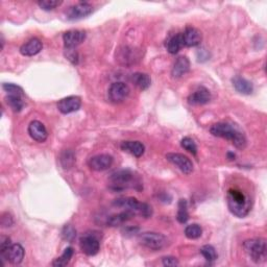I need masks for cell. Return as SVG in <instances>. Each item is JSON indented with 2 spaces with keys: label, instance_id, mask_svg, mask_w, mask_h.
<instances>
[{
  "label": "cell",
  "instance_id": "1",
  "mask_svg": "<svg viewBox=\"0 0 267 267\" xmlns=\"http://www.w3.org/2000/svg\"><path fill=\"white\" fill-rule=\"evenodd\" d=\"M210 132L215 137H219V138H223L231 141L235 145V147L239 149H244L246 147V143L248 142H246L245 136L241 132H239L237 128L229 125V123H215L210 128Z\"/></svg>",
  "mask_w": 267,
  "mask_h": 267
},
{
  "label": "cell",
  "instance_id": "2",
  "mask_svg": "<svg viewBox=\"0 0 267 267\" xmlns=\"http://www.w3.org/2000/svg\"><path fill=\"white\" fill-rule=\"evenodd\" d=\"M110 182H111V188L115 191H122L127 188L140 190L142 188V184L138 176L128 169L115 171L110 176Z\"/></svg>",
  "mask_w": 267,
  "mask_h": 267
},
{
  "label": "cell",
  "instance_id": "3",
  "mask_svg": "<svg viewBox=\"0 0 267 267\" xmlns=\"http://www.w3.org/2000/svg\"><path fill=\"white\" fill-rule=\"evenodd\" d=\"M227 202L229 210L237 217H245L251 211V200L242 191L230 189L228 191Z\"/></svg>",
  "mask_w": 267,
  "mask_h": 267
},
{
  "label": "cell",
  "instance_id": "4",
  "mask_svg": "<svg viewBox=\"0 0 267 267\" xmlns=\"http://www.w3.org/2000/svg\"><path fill=\"white\" fill-rule=\"evenodd\" d=\"M113 206L131 211L135 215L149 218L153 215V209L146 203H140L135 197H120L113 202Z\"/></svg>",
  "mask_w": 267,
  "mask_h": 267
},
{
  "label": "cell",
  "instance_id": "5",
  "mask_svg": "<svg viewBox=\"0 0 267 267\" xmlns=\"http://www.w3.org/2000/svg\"><path fill=\"white\" fill-rule=\"evenodd\" d=\"M243 249L255 263H262L267 257V246L265 239L255 238L244 241Z\"/></svg>",
  "mask_w": 267,
  "mask_h": 267
},
{
  "label": "cell",
  "instance_id": "6",
  "mask_svg": "<svg viewBox=\"0 0 267 267\" xmlns=\"http://www.w3.org/2000/svg\"><path fill=\"white\" fill-rule=\"evenodd\" d=\"M139 242L152 251H161L167 245V238L160 233L145 232L139 235Z\"/></svg>",
  "mask_w": 267,
  "mask_h": 267
},
{
  "label": "cell",
  "instance_id": "7",
  "mask_svg": "<svg viewBox=\"0 0 267 267\" xmlns=\"http://www.w3.org/2000/svg\"><path fill=\"white\" fill-rule=\"evenodd\" d=\"M0 254H1L2 261H5L6 260V261H9L14 265H18L23 261L25 251H24V249L22 248V245L15 243V244H11L8 249H6L4 251L0 252Z\"/></svg>",
  "mask_w": 267,
  "mask_h": 267
},
{
  "label": "cell",
  "instance_id": "8",
  "mask_svg": "<svg viewBox=\"0 0 267 267\" xmlns=\"http://www.w3.org/2000/svg\"><path fill=\"white\" fill-rule=\"evenodd\" d=\"M79 248L87 256H95L98 254L100 249L99 239L91 234H86L79 239Z\"/></svg>",
  "mask_w": 267,
  "mask_h": 267
},
{
  "label": "cell",
  "instance_id": "9",
  "mask_svg": "<svg viewBox=\"0 0 267 267\" xmlns=\"http://www.w3.org/2000/svg\"><path fill=\"white\" fill-rule=\"evenodd\" d=\"M166 159L179 168L183 173L190 174L193 171V164L188 157L177 153H169L166 155Z\"/></svg>",
  "mask_w": 267,
  "mask_h": 267
},
{
  "label": "cell",
  "instance_id": "10",
  "mask_svg": "<svg viewBox=\"0 0 267 267\" xmlns=\"http://www.w3.org/2000/svg\"><path fill=\"white\" fill-rule=\"evenodd\" d=\"M93 12V6L88 2H79L75 5H72L66 12V18L71 21L79 20L88 17Z\"/></svg>",
  "mask_w": 267,
  "mask_h": 267
},
{
  "label": "cell",
  "instance_id": "11",
  "mask_svg": "<svg viewBox=\"0 0 267 267\" xmlns=\"http://www.w3.org/2000/svg\"><path fill=\"white\" fill-rule=\"evenodd\" d=\"M129 95V88L122 81H116L109 88V98L115 104L126 100Z\"/></svg>",
  "mask_w": 267,
  "mask_h": 267
},
{
  "label": "cell",
  "instance_id": "12",
  "mask_svg": "<svg viewBox=\"0 0 267 267\" xmlns=\"http://www.w3.org/2000/svg\"><path fill=\"white\" fill-rule=\"evenodd\" d=\"M113 157L106 154L94 156L89 159L88 166L94 171H105L113 165Z\"/></svg>",
  "mask_w": 267,
  "mask_h": 267
},
{
  "label": "cell",
  "instance_id": "13",
  "mask_svg": "<svg viewBox=\"0 0 267 267\" xmlns=\"http://www.w3.org/2000/svg\"><path fill=\"white\" fill-rule=\"evenodd\" d=\"M86 40V32L83 31L72 30L63 35V42L66 49H74Z\"/></svg>",
  "mask_w": 267,
  "mask_h": 267
},
{
  "label": "cell",
  "instance_id": "14",
  "mask_svg": "<svg viewBox=\"0 0 267 267\" xmlns=\"http://www.w3.org/2000/svg\"><path fill=\"white\" fill-rule=\"evenodd\" d=\"M81 100L79 96H68L61 99L58 104V109L62 114H70L80 109Z\"/></svg>",
  "mask_w": 267,
  "mask_h": 267
},
{
  "label": "cell",
  "instance_id": "15",
  "mask_svg": "<svg viewBox=\"0 0 267 267\" xmlns=\"http://www.w3.org/2000/svg\"><path fill=\"white\" fill-rule=\"evenodd\" d=\"M29 134L31 138L37 142H45L48 138V132L42 122L38 120H33L29 126Z\"/></svg>",
  "mask_w": 267,
  "mask_h": 267
},
{
  "label": "cell",
  "instance_id": "16",
  "mask_svg": "<svg viewBox=\"0 0 267 267\" xmlns=\"http://www.w3.org/2000/svg\"><path fill=\"white\" fill-rule=\"evenodd\" d=\"M184 43L187 47H195L201 44L203 36L202 32L193 26H187L186 30L183 32Z\"/></svg>",
  "mask_w": 267,
  "mask_h": 267
},
{
  "label": "cell",
  "instance_id": "17",
  "mask_svg": "<svg viewBox=\"0 0 267 267\" xmlns=\"http://www.w3.org/2000/svg\"><path fill=\"white\" fill-rule=\"evenodd\" d=\"M211 99V93L207 88L200 87L195 92L189 95L188 102L191 106L206 105Z\"/></svg>",
  "mask_w": 267,
  "mask_h": 267
},
{
  "label": "cell",
  "instance_id": "18",
  "mask_svg": "<svg viewBox=\"0 0 267 267\" xmlns=\"http://www.w3.org/2000/svg\"><path fill=\"white\" fill-rule=\"evenodd\" d=\"M43 48V44L38 38H32L20 47V53L24 57H33Z\"/></svg>",
  "mask_w": 267,
  "mask_h": 267
},
{
  "label": "cell",
  "instance_id": "19",
  "mask_svg": "<svg viewBox=\"0 0 267 267\" xmlns=\"http://www.w3.org/2000/svg\"><path fill=\"white\" fill-rule=\"evenodd\" d=\"M190 70V61L187 57L177 58L171 70V75L173 79H181Z\"/></svg>",
  "mask_w": 267,
  "mask_h": 267
},
{
  "label": "cell",
  "instance_id": "20",
  "mask_svg": "<svg viewBox=\"0 0 267 267\" xmlns=\"http://www.w3.org/2000/svg\"><path fill=\"white\" fill-rule=\"evenodd\" d=\"M123 152L129 153L131 155L140 158L145 152V146L140 141H125L120 145Z\"/></svg>",
  "mask_w": 267,
  "mask_h": 267
},
{
  "label": "cell",
  "instance_id": "21",
  "mask_svg": "<svg viewBox=\"0 0 267 267\" xmlns=\"http://www.w3.org/2000/svg\"><path fill=\"white\" fill-rule=\"evenodd\" d=\"M232 83H233V86H234V88L236 89V91H238L241 94L250 95L252 93V91H254V86H252L251 81L242 77H239V75L232 79Z\"/></svg>",
  "mask_w": 267,
  "mask_h": 267
},
{
  "label": "cell",
  "instance_id": "22",
  "mask_svg": "<svg viewBox=\"0 0 267 267\" xmlns=\"http://www.w3.org/2000/svg\"><path fill=\"white\" fill-rule=\"evenodd\" d=\"M135 216V214L131 211L125 210L123 212H120L118 214H115L110 216L107 220V223L110 225V227H117V225H121L123 223H126V221L131 220V219Z\"/></svg>",
  "mask_w": 267,
  "mask_h": 267
},
{
  "label": "cell",
  "instance_id": "23",
  "mask_svg": "<svg viewBox=\"0 0 267 267\" xmlns=\"http://www.w3.org/2000/svg\"><path fill=\"white\" fill-rule=\"evenodd\" d=\"M184 46H185V43H184L183 33L180 32V33H176V35H174L168 41L167 50L171 54H175L179 52Z\"/></svg>",
  "mask_w": 267,
  "mask_h": 267
},
{
  "label": "cell",
  "instance_id": "24",
  "mask_svg": "<svg viewBox=\"0 0 267 267\" xmlns=\"http://www.w3.org/2000/svg\"><path fill=\"white\" fill-rule=\"evenodd\" d=\"M132 80L133 83L140 89V90H147V89L150 87V84H152V79H150L149 75L146 73H141V72H137L133 74Z\"/></svg>",
  "mask_w": 267,
  "mask_h": 267
},
{
  "label": "cell",
  "instance_id": "25",
  "mask_svg": "<svg viewBox=\"0 0 267 267\" xmlns=\"http://www.w3.org/2000/svg\"><path fill=\"white\" fill-rule=\"evenodd\" d=\"M5 102L14 112H21L24 108V101L22 96H18V95H8L5 97Z\"/></svg>",
  "mask_w": 267,
  "mask_h": 267
},
{
  "label": "cell",
  "instance_id": "26",
  "mask_svg": "<svg viewBox=\"0 0 267 267\" xmlns=\"http://www.w3.org/2000/svg\"><path fill=\"white\" fill-rule=\"evenodd\" d=\"M74 255V250L73 248H71V246H69V248H67L63 254H62L61 257L57 258L54 261L52 262V266L54 267H65L67 266L68 264H69L70 260L72 259Z\"/></svg>",
  "mask_w": 267,
  "mask_h": 267
},
{
  "label": "cell",
  "instance_id": "27",
  "mask_svg": "<svg viewBox=\"0 0 267 267\" xmlns=\"http://www.w3.org/2000/svg\"><path fill=\"white\" fill-rule=\"evenodd\" d=\"M179 210H177V215L176 219L180 223H186L189 219V213H188V204L186 200H180L179 204Z\"/></svg>",
  "mask_w": 267,
  "mask_h": 267
},
{
  "label": "cell",
  "instance_id": "28",
  "mask_svg": "<svg viewBox=\"0 0 267 267\" xmlns=\"http://www.w3.org/2000/svg\"><path fill=\"white\" fill-rule=\"evenodd\" d=\"M203 235V229L200 224L197 223H192L189 224L185 229V236H186L188 239H191V240H195V239H198Z\"/></svg>",
  "mask_w": 267,
  "mask_h": 267
},
{
  "label": "cell",
  "instance_id": "29",
  "mask_svg": "<svg viewBox=\"0 0 267 267\" xmlns=\"http://www.w3.org/2000/svg\"><path fill=\"white\" fill-rule=\"evenodd\" d=\"M201 254L204 256V258L207 260L209 262H214L217 260V252L216 250L213 248L212 245H204L203 248L201 249Z\"/></svg>",
  "mask_w": 267,
  "mask_h": 267
},
{
  "label": "cell",
  "instance_id": "30",
  "mask_svg": "<svg viewBox=\"0 0 267 267\" xmlns=\"http://www.w3.org/2000/svg\"><path fill=\"white\" fill-rule=\"evenodd\" d=\"M61 163L65 169H69L73 166V164L75 163V157L71 150H65L61 155Z\"/></svg>",
  "mask_w": 267,
  "mask_h": 267
},
{
  "label": "cell",
  "instance_id": "31",
  "mask_svg": "<svg viewBox=\"0 0 267 267\" xmlns=\"http://www.w3.org/2000/svg\"><path fill=\"white\" fill-rule=\"evenodd\" d=\"M2 89L8 93L9 95H18V96H24V91L23 89L15 84H11V83H4L2 85Z\"/></svg>",
  "mask_w": 267,
  "mask_h": 267
},
{
  "label": "cell",
  "instance_id": "32",
  "mask_svg": "<svg viewBox=\"0 0 267 267\" xmlns=\"http://www.w3.org/2000/svg\"><path fill=\"white\" fill-rule=\"evenodd\" d=\"M181 145L184 149H186L187 152L192 154L193 156H196L197 154V145L193 139H191L190 137H185L181 141Z\"/></svg>",
  "mask_w": 267,
  "mask_h": 267
},
{
  "label": "cell",
  "instance_id": "33",
  "mask_svg": "<svg viewBox=\"0 0 267 267\" xmlns=\"http://www.w3.org/2000/svg\"><path fill=\"white\" fill-rule=\"evenodd\" d=\"M62 237L68 242H72L77 237V231L70 224H66L62 230Z\"/></svg>",
  "mask_w": 267,
  "mask_h": 267
},
{
  "label": "cell",
  "instance_id": "34",
  "mask_svg": "<svg viewBox=\"0 0 267 267\" xmlns=\"http://www.w3.org/2000/svg\"><path fill=\"white\" fill-rule=\"evenodd\" d=\"M40 6V9L44 11H52L60 6L63 1H57V0H42V1L37 2Z\"/></svg>",
  "mask_w": 267,
  "mask_h": 267
},
{
  "label": "cell",
  "instance_id": "35",
  "mask_svg": "<svg viewBox=\"0 0 267 267\" xmlns=\"http://www.w3.org/2000/svg\"><path fill=\"white\" fill-rule=\"evenodd\" d=\"M162 263L164 266H179L180 265L179 260H177L175 257H171V256L164 257L162 259Z\"/></svg>",
  "mask_w": 267,
  "mask_h": 267
},
{
  "label": "cell",
  "instance_id": "36",
  "mask_svg": "<svg viewBox=\"0 0 267 267\" xmlns=\"http://www.w3.org/2000/svg\"><path fill=\"white\" fill-rule=\"evenodd\" d=\"M67 59L74 65L79 64V56L77 51H74L73 49H67Z\"/></svg>",
  "mask_w": 267,
  "mask_h": 267
},
{
  "label": "cell",
  "instance_id": "37",
  "mask_svg": "<svg viewBox=\"0 0 267 267\" xmlns=\"http://www.w3.org/2000/svg\"><path fill=\"white\" fill-rule=\"evenodd\" d=\"M11 244V239L9 237L1 236V238H0V252L4 251Z\"/></svg>",
  "mask_w": 267,
  "mask_h": 267
},
{
  "label": "cell",
  "instance_id": "38",
  "mask_svg": "<svg viewBox=\"0 0 267 267\" xmlns=\"http://www.w3.org/2000/svg\"><path fill=\"white\" fill-rule=\"evenodd\" d=\"M13 223H14L13 217L9 213H4L1 217V224L3 227H12Z\"/></svg>",
  "mask_w": 267,
  "mask_h": 267
},
{
  "label": "cell",
  "instance_id": "39",
  "mask_svg": "<svg viewBox=\"0 0 267 267\" xmlns=\"http://www.w3.org/2000/svg\"><path fill=\"white\" fill-rule=\"evenodd\" d=\"M228 158H229L230 160H235L236 156H235L234 153H228Z\"/></svg>",
  "mask_w": 267,
  "mask_h": 267
},
{
  "label": "cell",
  "instance_id": "40",
  "mask_svg": "<svg viewBox=\"0 0 267 267\" xmlns=\"http://www.w3.org/2000/svg\"><path fill=\"white\" fill-rule=\"evenodd\" d=\"M3 46H4V38L1 35V49H3Z\"/></svg>",
  "mask_w": 267,
  "mask_h": 267
}]
</instances>
